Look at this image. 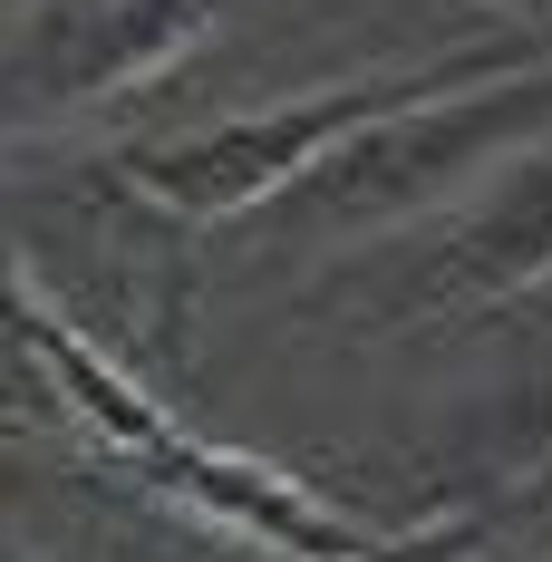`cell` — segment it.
Listing matches in <instances>:
<instances>
[{"mask_svg": "<svg viewBox=\"0 0 552 562\" xmlns=\"http://www.w3.org/2000/svg\"><path fill=\"white\" fill-rule=\"evenodd\" d=\"M533 116H552V68L543 78H475V88H446V98H417V108H387L379 126L330 146L301 184H281L272 224L291 243H339V233L407 224L465 166H485L504 136H523Z\"/></svg>", "mask_w": 552, "mask_h": 562, "instance_id": "cell-1", "label": "cell"}, {"mask_svg": "<svg viewBox=\"0 0 552 562\" xmlns=\"http://www.w3.org/2000/svg\"><path fill=\"white\" fill-rule=\"evenodd\" d=\"M214 10L223 0H58L20 49H0V126L49 116V108H88L126 78L166 68Z\"/></svg>", "mask_w": 552, "mask_h": 562, "instance_id": "cell-3", "label": "cell"}, {"mask_svg": "<svg viewBox=\"0 0 552 562\" xmlns=\"http://www.w3.org/2000/svg\"><path fill=\"white\" fill-rule=\"evenodd\" d=\"M475 78H495V58H475L455 78H427V88H369V78H349V88H320V98H291V108H262V116H223V126L174 136V146H126L116 184L146 194V204H166V214H214V224L223 214H262L281 184H301L330 146H349L359 126H379L387 108H417V98L475 88Z\"/></svg>", "mask_w": 552, "mask_h": 562, "instance_id": "cell-2", "label": "cell"}]
</instances>
